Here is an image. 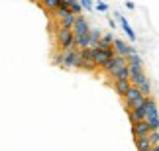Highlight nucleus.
Segmentation results:
<instances>
[{
	"mask_svg": "<svg viewBox=\"0 0 159 151\" xmlns=\"http://www.w3.org/2000/svg\"><path fill=\"white\" fill-rule=\"evenodd\" d=\"M55 39H57V45L61 51H67L71 49V47H75V33H73V29L69 28H57V32H55Z\"/></svg>",
	"mask_w": 159,
	"mask_h": 151,
	"instance_id": "nucleus-1",
	"label": "nucleus"
},
{
	"mask_svg": "<svg viewBox=\"0 0 159 151\" xmlns=\"http://www.w3.org/2000/svg\"><path fill=\"white\" fill-rule=\"evenodd\" d=\"M145 120H148L151 131L159 130V112H157L155 100L151 98V96H148V100H145Z\"/></svg>",
	"mask_w": 159,
	"mask_h": 151,
	"instance_id": "nucleus-2",
	"label": "nucleus"
},
{
	"mask_svg": "<svg viewBox=\"0 0 159 151\" xmlns=\"http://www.w3.org/2000/svg\"><path fill=\"white\" fill-rule=\"evenodd\" d=\"M79 53H81V49H77V47H71V49H67V51H61V55H63V65H61V67L63 69H75Z\"/></svg>",
	"mask_w": 159,
	"mask_h": 151,
	"instance_id": "nucleus-3",
	"label": "nucleus"
},
{
	"mask_svg": "<svg viewBox=\"0 0 159 151\" xmlns=\"http://www.w3.org/2000/svg\"><path fill=\"white\" fill-rule=\"evenodd\" d=\"M143 98V94H142V90H139L138 87H130V90H128L126 92V96H124V102H126V110H132L134 108V104H136V102H139Z\"/></svg>",
	"mask_w": 159,
	"mask_h": 151,
	"instance_id": "nucleus-4",
	"label": "nucleus"
},
{
	"mask_svg": "<svg viewBox=\"0 0 159 151\" xmlns=\"http://www.w3.org/2000/svg\"><path fill=\"white\" fill-rule=\"evenodd\" d=\"M114 51H116V55H122V57H130V55H136V47H132V45H128L126 41H122V39H114Z\"/></svg>",
	"mask_w": 159,
	"mask_h": 151,
	"instance_id": "nucleus-5",
	"label": "nucleus"
},
{
	"mask_svg": "<svg viewBox=\"0 0 159 151\" xmlns=\"http://www.w3.org/2000/svg\"><path fill=\"white\" fill-rule=\"evenodd\" d=\"M81 55H83V69L84 71H94L96 67H98L96 61H94V55H93V49H90V47L81 49Z\"/></svg>",
	"mask_w": 159,
	"mask_h": 151,
	"instance_id": "nucleus-6",
	"label": "nucleus"
},
{
	"mask_svg": "<svg viewBox=\"0 0 159 151\" xmlns=\"http://www.w3.org/2000/svg\"><path fill=\"white\" fill-rule=\"evenodd\" d=\"M149 124H148V120H139V122H134L132 124V134L134 137H145V135H149Z\"/></svg>",
	"mask_w": 159,
	"mask_h": 151,
	"instance_id": "nucleus-7",
	"label": "nucleus"
},
{
	"mask_svg": "<svg viewBox=\"0 0 159 151\" xmlns=\"http://www.w3.org/2000/svg\"><path fill=\"white\" fill-rule=\"evenodd\" d=\"M124 65H128V57H122V55H114L112 59H110V61L104 65V69L106 73H114L116 69H120V67H124Z\"/></svg>",
	"mask_w": 159,
	"mask_h": 151,
	"instance_id": "nucleus-8",
	"label": "nucleus"
},
{
	"mask_svg": "<svg viewBox=\"0 0 159 151\" xmlns=\"http://www.w3.org/2000/svg\"><path fill=\"white\" fill-rule=\"evenodd\" d=\"M130 81L134 87H139L142 82L148 81V75L143 73V67H130Z\"/></svg>",
	"mask_w": 159,
	"mask_h": 151,
	"instance_id": "nucleus-9",
	"label": "nucleus"
},
{
	"mask_svg": "<svg viewBox=\"0 0 159 151\" xmlns=\"http://www.w3.org/2000/svg\"><path fill=\"white\" fill-rule=\"evenodd\" d=\"M89 32H90V26H89L87 18H84V16H77L75 18V26H73V33H75V35H84Z\"/></svg>",
	"mask_w": 159,
	"mask_h": 151,
	"instance_id": "nucleus-10",
	"label": "nucleus"
},
{
	"mask_svg": "<svg viewBox=\"0 0 159 151\" xmlns=\"http://www.w3.org/2000/svg\"><path fill=\"white\" fill-rule=\"evenodd\" d=\"M132 87V81L130 78H124V81H114V88H116V92H118L120 96H126V92L130 90Z\"/></svg>",
	"mask_w": 159,
	"mask_h": 151,
	"instance_id": "nucleus-11",
	"label": "nucleus"
},
{
	"mask_svg": "<svg viewBox=\"0 0 159 151\" xmlns=\"http://www.w3.org/2000/svg\"><path fill=\"white\" fill-rule=\"evenodd\" d=\"M38 2H39L41 8H43L47 14H51V16L55 14V10L59 8V0H38Z\"/></svg>",
	"mask_w": 159,
	"mask_h": 151,
	"instance_id": "nucleus-12",
	"label": "nucleus"
},
{
	"mask_svg": "<svg viewBox=\"0 0 159 151\" xmlns=\"http://www.w3.org/2000/svg\"><path fill=\"white\" fill-rule=\"evenodd\" d=\"M116 18H118L120 26L124 28V32H126V35H128V38H130L132 41H136V33H134V29H132V26H130V24H128V20H126V18L122 16V14H116Z\"/></svg>",
	"mask_w": 159,
	"mask_h": 151,
	"instance_id": "nucleus-13",
	"label": "nucleus"
},
{
	"mask_svg": "<svg viewBox=\"0 0 159 151\" xmlns=\"http://www.w3.org/2000/svg\"><path fill=\"white\" fill-rule=\"evenodd\" d=\"M110 77H112L114 81H124V78H130V67H128V65H124V67L116 69L114 73H110Z\"/></svg>",
	"mask_w": 159,
	"mask_h": 151,
	"instance_id": "nucleus-14",
	"label": "nucleus"
},
{
	"mask_svg": "<svg viewBox=\"0 0 159 151\" xmlns=\"http://www.w3.org/2000/svg\"><path fill=\"white\" fill-rule=\"evenodd\" d=\"M75 18H77V14L69 12V14H65V16L59 20V26H61V28H69V29H73V26H75Z\"/></svg>",
	"mask_w": 159,
	"mask_h": 151,
	"instance_id": "nucleus-15",
	"label": "nucleus"
},
{
	"mask_svg": "<svg viewBox=\"0 0 159 151\" xmlns=\"http://www.w3.org/2000/svg\"><path fill=\"white\" fill-rule=\"evenodd\" d=\"M136 147L138 151H149L151 147V141H149V135H145V137H136Z\"/></svg>",
	"mask_w": 159,
	"mask_h": 151,
	"instance_id": "nucleus-16",
	"label": "nucleus"
},
{
	"mask_svg": "<svg viewBox=\"0 0 159 151\" xmlns=\"http://www.w3.org/2000/svg\"><path fill=\"white\" fill-rule=\"evenodd\" d=\"M90 47H98V43H100V39H102V32L98 28H94V29H90Z\"/></svg>",
	"mask_w": 159,
	"mask_h": 151,
	"instance_id": "nucleus-17",
	"label": "nucleus"
},
{
	"mask_svg": "<svg viewBox=\"0 0 159 151\" xmlns=\"http://www.w3.org/2000/svg\"><path fill=\"white\" fill-rule=\"evenodd\" d=\"M67 2H69V10L73 12V14H77V16L83 14V4H81V0H67Z\"/></svg>",
	"mask_w": 159,
	"mask_h": 151,
	"instance_id": "nucleus-18",
	"label": "nucleus"
},
{
	"mask_svg": "<svg viewBox=\"0 0 159 151\" xmlns=\"http://www.w3.org/2000/svg\"><path fill=\"white\" fill-rule=\"evenodd\" d=\"M138 88L142 90V94H143V96H149V94H151V82H149V78H148L145 82H142Z\"/></svg>",
	"mask_w": 159,
	"mask_h": 151,
	"instance_id": "nucleus-19",
	"label": "nucleus"
},
{
	"mask_svg": "<svg viewBox=\"0 0 159 151\" xmlns=\"http://www.w3.org/2000/svg\"><path fill=\"white\" fill-rule=\"evenodd\" d=\"M114 35L112 33H102V39H100V43H104V45H114Z\"/></svg>",
	"mask_w": 159,
	"mask_h": 151,
	"instance_id": "nucleus-20",
	"label": "nucleus"
},
{
	"mask_svg": "<svg viewBox=\"0 0 159 151\" xmlns=\"http://www.w3.org/2000/svg\"><path fill=\"white\" fill-rule=\"evenodd\" d=\"M149 141H151V145H159V131L157 130L149 131Z\"/></svg>",
	"mask_w": 159,
	"mask_h": 151,
	"instance_id": "nucleus-21",
	"label": "nucleus"
},
{
	"mask_svg": "<svg viewBox=\"0 0 159 151\" xmlns=\"http://www.w3.org/2000/svg\"><path fill=\"white\" fill-rule=\"evenodd\" d=\"M81 4H83V8L89 10V12L94 8V2H93V0H81Z\"/></svg>",
	"mask_w": 159,
	"mask_h": 151,
	"instance_id": "nucleus-22",
	"label": "nucleus"
},
{
	"mask_svg": "<svg viewBox=\"0 0 159 151\" xmlns=\"http://www.w3.org/2000/svg\"><path fill=\"white\" fill-rule=\"evenodd\" d=\"M96 10L106 12V10H108V4H106V2H100V0H98V2H96Z\"/></svg>",
	"mask_w": 159,
	"mask_h": 151,
	"instance_id": "nucleus-23",
	"label": "nucleus"
},
{
	"mask_svg": "<svg viewBox=\"0 0 159 151\" xmlns=\"http://www.w3.org/2000/svg\"><path fill=\"white\" fill-rule=\"evenodd\" d=\"M151 151H159V145H153V147H151Z\"/></svg>",
	"mask_w": 159,
	"mask_h": 151,
	"instance_id": "nucleus-24",
	"label": "nucleus"
}]
</instances>
